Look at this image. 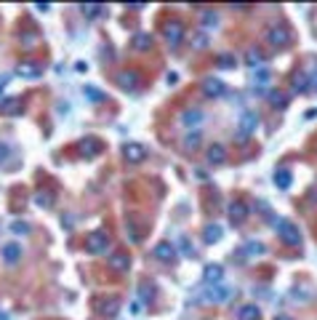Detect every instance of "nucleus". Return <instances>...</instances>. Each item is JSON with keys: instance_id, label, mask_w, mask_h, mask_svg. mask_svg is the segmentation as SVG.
<instances>
[{"instance_id": "1", "label": "nucleus", "mask_w": 317, "mask_h": 320, "mask_svg": "<svg viewBox=\"0 0 317 320\" xmlns=\"http://www.w3.org/2000/svg\"><path fill=\"white\" fill-rule=\"evenodd\" d=\"M275 230H277V235H280V240L285 246H290V248H299L301 246V232H299V227H296L290 219H277L275 221Z\"/></svg>"}, {"instance_id": "2", "label": "nucleus", "mask_w": 317, "mask_h": 320, "mask_svg": "<svg viewBox=\"0 0 317 320\" xmlns=\"http://www.w3.org/2000/svg\"><path fill=\"white\" fill-rule=\"evenodd\" d=\"M109 248V235L104 230H94L85 235V251L88 253H104Z\"/></svg>"}, {"instance_id": "3", "label": "nucleus", "mask_w": 317, "mask_h": 320, "mask_svg": "<svg viewBox=\"0 0 317 320\" xmlns=\"http://www.w3.org/2000/svg\"><path fill=\"white\" fill-rule=\"evenodd\" d=\"M264 37H267L275 48H285V45L290 43V32H288V27H282V24H272V27H267Z\"/></svg>"}, {"instance_id": "4", "label": "nucleus", "mask_w": 317, "mask_h": 320, "mask_svg": "<svg viewBox=\"0 0 317 320\" xmlns=\"http://www.w3.org/2000/svg\"><path fill=\"white\" fill-rule=\"evenodd\" d=\"M123 158L128 163H141L147 160V147L139 142H128V144H123Z\"/></svg>"}, {"instance_id": "5", "label": "nucleus", "mask_w": 317, "mask_h": 320, "mask_svg": "<svg viewBox=\"0 0 317 320\" xmlns=\"http://www.w3.org/2000/svg\"><path fill=\"white\" fill-rule=\"evenodd\" d=\"M256 126H259V115H256V112H243L240 123H237V136L246 139V136H250L256 131Z\"/></svg>"}, {"instance_id": "6", "label": "nucleus", "mask_w": 317, "mask_h": 320, "mask_svg": "<svg viewBox=\"0 0 317 320\" xmlns=\"http://www.w3.org/2000/svg\"><path fill=\"white\" fill-rule=\"evenodd\" d=\"M22 109H24L22 96H3V99H0V115L11 117V115H19Z\"/></svg>"}, {"instance_id": "7", "label": "nucleus", "mask_w": 317, "mask_h": 320, "mask_svg": "<svg viewBox=\"0 0 317 320\" xmlns=\"http://www.w3.org/2000/svg\"><path fill=\"white\" fill-rule=\"evenodd\" d=\"M227 216L232 224H243V221L248 219V206L240 203V200H232V203L227 206Z\"/></svg>"}, {"instance_id": "8", "label": "nucleus", "mask_w": 317, "mask_h": 320, "mask_svg": "<svg viewBox=\"0 0 317 320\" xmlns=\"http://www.w3.org/2000/svg\"><path fill=\"white\" fill-rule=\"evenodd\" d=\"M224 91H227V88H224V83L219 80V77L211 75V77H206V80H203V94H206L208 99H219Z\"/></svg>"}, {"instance_id": "9", "label": "nucleus", "mask_w": 317, "mask_h": 320, "mask_svg": "<svg viewBox=\"0 0 317 320\" xmlns=\"http://www.w3.org/2000/svg\"><path fill=\"white\" fill-rule=\"evenodd\" d=\"M184 37V24L179 22V19H171V22L166 24V40L171 45H179Z\"/></svg>"}, {"instance_id": "10", "label": "nucleus", "mask_w": 317, "mask_h": 320, "mask_svg": "<svg viewBox=\"0 0 317 320\" xmlns=\"http://www.w3.org/2000/svg\"><path fill=\"white\" fill-rule=\"evenodd\" d=\"M309 86H312V80H309L307 72H301V70H299V72L290 75V91H293V94H307Z\"/></svg>"}, {"instance_id": "11", "label": "nucleus", "mask_w": 317, "mask_h": 320, "mask_svg": "<svg viewBox=\"0 0 317 320\" xmlns=\"http://www.w3.org/2000/svg\"><path fill=\"white\" fill-rule=\"evenodd\" d=\"M152 253H155V259H160V262H174L176 259V246L174 243H157L155 248H152Z\"/></svg>"}, {"instance_id": "12", "label": "nucleus", "mask_w": 317, "mask_h": 320, "mask_svg": "<svg viewBox=\"0 0 317 320\" xmlns=\"http://www.w3.org/2000/svg\"><path fill=\"white\" fill-rule=\"evenodd\" d=\"M0 256H3L5 264H16L19 259H22V246L19 243H5L3 248H0Z\"/></svg>"}, {"instance_id": "13", "label": "nucleus", "mask_w": 317, "mask_h": 320, "mask_svg": "<svg viewBox=\"0 0 317 320\" xmlns=\"http://www.w3.org/2000/svg\"><path fill=\"white\" fill-rule=\"evenodd\" d=\"M117 86L123 91H134L139 86V72L136 70H123V72L117 75Z\"/></svg>"}, {"instance_id": "14", "label": "nucleus", "mask_w": 317, "mask_h": 320, "mask_svg": "<svg viewBox=\"0 0 317 320\" xmlns=\"http://www.w3.org/2000/svg\"><path fill=\"white\" fill-rule=\"evenodd\" d=\"M77 149L85 155V158H96L99 152H102V142L99 139H94V136H85V139L77 144Z\"/></svg>"}, {"instance_id": "15", "label": "nucleus", "mask_w": 317, "mask_h": 320, "mask_svg": "<svg viewBox=\"0 0 317 320\" xmlns=\"http://www.w3.org/2000/svg\"><path fill=\"white\" fill-rule=\"evenodd\" d=\"M94 307H96L99 312H102V315H115V312L120 310V299H117V296H109V299H96Z\"/></svg>"}, {"instance_id": "16", "label": "nucleus", "mask_w": 317, "mask_h": 320, "mask_svg": "<svg viewBox=\"0 0 317 320\" xmlns=\"http://www.w3.org/2000/svg\"><path fill=\"white\" fill-rule=\"evenodd\" d=\"M16 75L35 80V77L43 75V70H40V64H35V62H19V64H16Z\"/></svg>"}, {"instance_id": "17", "label": "nucleus", "mask_w": 317, "mask_h": 320, "mask_svg": "<svg viewBox=\"0 0 317 320\" xmlns=\"http://www.w3.org/2000/svg\"><path fill=\"white\" fill-rule=\"evenodd\" d=\"M109 267H112V270H117V272H125L131 267V256L125 251H115L109 256Z\"/></svg>"}, {"instance_id": "18", "label": "nucleus", "mask_w": 317, "mask_h": 320, "mask_svg": "<svg viewBox=\"0 0 317 320\" xmlns=\"http://www.w3.org/2000/svg\"><path fill=\"white\" fill-rule=\"evenodd\" d=\"M221 235H224V230L219 224H208L206 230H203V243L213 246V243H219V240H221Z\"/></svg>"}, {"instance_id": "19", "label": "nucleus", "mask_w": 317, "mask_h": 320, "mask_svg": "<svg viewBox=\"0 0 317 320\" xmlns=\"http://www.w3.org/2000/svg\"><path fill=\"white\" fill-rule=\"evenodd\" d=\"M152 43H155V37H152L149 32H136L134 40H131V45H134L136 51H149Z\"/></svg>"}, {"instance_id": "20", "label": "nucleus", "mask_w": 317, "mask_h": 320, "mask_svg": "<svg viewBox=\"0 0 317 320\" xmlns=\"http://www.w3.org/2000/svg\"><path fill=\"white\" fill-rule=\"evenodd\" d=\"M224 278V267L221 264H208L206 270H203V280H206V283H219V280Z\"/></svg>"}, {"instance_id": "21", "label": "nucleus", "mask_w": 317, "mask_h": 320, "mask_svg": "<svg viewBox=\"0 0 317 320\" xmlns=\"http://www.w3.org/2000/svg\"><path fill=\"white\" fill-rule=\"evenodd\" d=\"M229 296H232V288H229V285H213V288L206 293L208 302H224V299H229Z\"/></svg>"}, {"instance_id": "22", "label": "nucleus", "mask_w": 317, "mask_h": 320, "mask_svg": "<svg viewBox=\"0 0 317 320\" xmlns=\"http://www.w3.org/2000/svg\"><path fill=\"white\" fill-rule=\"evenodd\" d=\"M203 117H206V115H203L200 109H195V107H192V109H184V112H181V123H184L187 128H192V126H200Z\"/></svg>"}, {"instance_id": "23", "label": "nucleus", "mask_w": 317, "mask_h": 320, "mask_svg": "<svg viewBox=\"0 0 317 320\" xmlns=\"http://www.w3.org/2000/svg\"><path fill=\"white\" fill-rule=\"evenodd\" d=\"M237 320H261V310L256 304H243L237 310Z\"/></svg>"}, {"instance_id": "24", "label": "nucleus", "mask_w": 317, "mask_h": 320, "mask_svg": "<svg viewBox=\"0 0 317 320\" xmlns=\"http://www.w3.org/2000/svg\"><path fill=\"white\" fill-rule=\"evenodd\" d=\"M290 181H293V174H290L288 168H277L275 171V187L277 189H288Z\"/></svg>"}, {"instance_id": "25", "label": "nucleus", "mask_w": 317, "mask_h": 320, "mask_svg": "<svg viewBox=\"0 0 317 320\" xmlns=\"http://www.w3.org/2000/svg\"><path fill=\"white\" fill-rule=\"evenodd\" d=\"M208 160L211 163H224L227 160V149H224V144H211L208 147Z\"/></svg>"}, {"instance_id": "26", "label": "nucleus", "mask_w": 317, "mask_h": 320, "mask_svg": "<svg viewBox=\"0 0 317 320\" xmlns=\"http://www.w3.org/2000/svg\"><path fill=\"white\" fill-rule=\"evenodd\" d=\"M80 14L88 16V19H96V16L104 14V5H99V3H83L80 5Z\"/></svg>"}, {"instance_id": "27", "label": "nucleus", "mask_w": 317, "mask_h": 320, "mask_svg": "<svg viewBox=\"0 0 317 320\" xmlns=\"http://www.w3.org/2000/svg\"><path fill=\"white\" fill-rule=\"evenodd\" d=\"M51 203H54V192H51V189H37L35 192V206L48 208Z\"/></svg>"}, {"instance_id": "28", "label": "nucleus", "mask_w": 317, "mask_h": 320, "mask_svg": "<svg viewBox=\"0 0 317 320\" xmlns=\"http://www.w3.org/2000/svg\"><path fill=\"white\" fill-rule=\"evenodd\" d=\"M243 251H246L248 256H264V253H267V246H264V243H259V240H248Z\"/></svg>"}, {"instance_id": "29", "label": "nucleus", "mask_w": 317, "mask_h": 320, "mask_svg": "<svg viewBox=\"0 0 317 320\" xmlns=\"http://www.w3.org/2000/svg\"><path fill=\"white\" fill-rule=\"evenodd\" d=\"M269 104H272V107H285L288 104V94H282V91H269Z\"/></svg>"}, {"instance_id": "30", "label": "nucleus", "mask_w": 317, "mask_h": 320, "mask_svg": "<svg viewBox=\"0 0 317 320\" xmlns=\"http://www.w3.org/2000/svg\"><path fill=\"white\" fill-rule=\"evenodd\" d=\"M83 94L88 96V102H94V104H99V102H104L107 99V96L102 94V91H99L96 86H83Z\"/></svg>"}, {"instance_id": "31", "label": "nucleus", "mask_w": 317, "mask_h": 320, "mask_svg": "<svg viewBox=\"0 0 317 320\" xmlns=\"http://www.w3.org/2000/svg\"><path fill=\"white\" fill-rule=\"evenodd\" d=\"M200 139H203V136L197 131H189L187 136H184V149H197V147H200Z\"/></svg>"}, {"instance_id": "32", "label": "nucleus", "mask_w": 317, "mask_h": 320, "mask_svg": "<svg viewBox=\"0 0 317 320\" xmlns=\"http://www.w3.org/2000/svg\"><path fill=\"white\" fill-rule=\"evenodd\" d=\"M216 64H219L221 70H232L235 64H237V59H235V54H219V59H216Z\"/></svg>"}, {"instance_id": "33", "label": "nucleus", "mask_w": 317, "mask_h": 320, "mask_svg": "<svg viewBox=\"0 0 317 320\" xmlns=\"http://www.w3.org/2000/svg\"><path fill=\"white\" fill-rule=\"evenodd\" d=\"M269 77H272V72H269V70H256V75H253V83L256 86H264V83H269Z\"/></svg>"}, {"instance_id": "34", "label": "nucleus", "mask_w": 317, "mask_h": 320, "mask_svg": "<svg viewBox=\"0 0 317 320\" xmlns=\"http://www.w3.org/2000/svg\"><path fill=\"white\" fill-rule=\"evenodd\" d=\"M11 232H16V235H27V232H30V227L24 224V221H14V224H11Z\"/></svg>"}, {"instance_id": "35", "label": "nucleus", "mask_w": 317, "mask_h": 320, "mask_svg": "<svg viewBox=\"0 0 317 320\" xmlns=\"http://www.w3.org/2000/svg\"><path fill=\"white\" fill-rule=\"evenodd\" d=\"M141 299H149V302H152V299H155V285H147V283H144L141 285Z\"/></svg>"}, {"instance_id": "36", "label": "nucleus", "mask_w": 317, "mask_h": 320, "mask_svg": "<svg viewBox=\"0 0 317 320\" xmlns=\"http://www.w3.org/2000/svg\"><path fill=\"white\" fill-rule=\"evenodd\" d=\"M246 62L250 64V67H256V64H259V62H261V54H259V51H250V54H248V59H246Z\"/></svg>"}, {"instance_id": "37", "label": "nucleus", "mask_w": 317, "mask_h": 320, "mask_svg": "<svg viewBox=\"0 0 317 320\" xmlns=\"http://www.w3.org/2000/svg\"><path fill=\"white\" fill-rule=\"evenodd\" d=\"M8 155H11V147L0 142V163H5V160H8Z\"/></svg>"}, {"instance_id": "38", "label": "nucleus", "mask_w": 317, "mask_h": 320, "mask_svg": "<svg viewBox=\"0 0 317 320\" xmlns=\"http://www.w3.org/2000/svg\"><path fill=\"white\" fill-rule=\"evenodd\" d=\"M216 22H219V16H216V14H206V24H208V27H211V24L216 27Z\"/></svg>"}, {"instance_id": "39", "label": "nucleus", "mask_w": 317, "mask_h": 320, "mask_svg": "<svg viewBox=\"0 0 317 320\" xmlns=\"http://www.w3.org/2000/svg\"><path fill=\"white\" fill-rule=\"evenodd\" d=\"M166 80H168V86H174V83H176V80H179V77H176V72H171V75L166 77Z\"/></svg>"}, {"instance_id": "40", "label": "nucleus", "mask_w": 317, "mask_h": 320, "mask_svg": "<svg viewBox=\"0 0 317 320\" xmlns=\"http://www.w3.org/2000/svg\"><path fill=\"white\" fill-rule=\"evenodd\" d=\"M131 312H134V315H136V312H141V304L134 302V304H131Z\"/></svg>"}, {"instance_id": "41", "label": "nucleus", "mask_w": 317, "mask_h": 320, "mask_svg": "<svg viewBox=\"0 0 317 320\" xmlns=\"http://www.w3.org/2000/svg\"><path fill=\"white\" fill-rule=\"evenodd\" d=\"M275 320H293V318H288V315H277Z\"/></svg>"}, {"instance_id": "42", "label": "nucleus", "mask_w": 317, "mask_h": 320, "mask_svg": "<svg viewBox=\"0 0 317 320\" xmlns=\"http://www.w3.org/2000/svg\"><path fill=\"white\" fill-rule=\"evenodd\" d=\"M0 320H11L8 315H5V312H0Z\"/></svg>"}, {"instance_id": "43", "label": "nucleus", "mask_w": 317, "mask_h": 320, "mask_svg": "<svg viewBox=\"0 0 317 320\" xmlns=\"http://www.w3.org/2000/svg\"><path fill=\"white\" fill-rule=\"evenodd\" d=\"M315 88H317V72H315Z\"/></svg>"}, {"instance_id": "44", "label": "nucleus", "mask_w": 317, "mask_h": 320, "mask_svg": "<svg viewBox=\"0 0 317 320\" xmlns=\"http://www.w3.org/2000/svg\"><path fill=\"white\" fill-rule=\"evenodd\" d=\"M0 91H3V88H0Z\"/></svg>"}]
</instances>
